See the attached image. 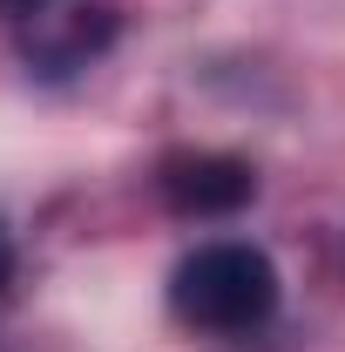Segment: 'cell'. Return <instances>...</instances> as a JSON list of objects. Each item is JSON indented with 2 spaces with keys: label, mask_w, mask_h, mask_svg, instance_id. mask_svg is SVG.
Instances as JSON below:
<instances>
[{
  "label": "cell",
  "mask_w": 345,
  "mask_h": 352,
  "mask_svg": "<svg viewBox=\"0 0 345 352\" xmlns=\"http://www.w3.org/2000/svg\"><path fill=\"white\" fill-rule=\"evenodd\" d=\"M170 311L190 332H216V339L258 332L278 311V271L258 244H237V237L197 244L170 278Z\"/></svg>",
  "instance_id": "obj_1"
},
{
  "label": "cell",
  "mask_w": 345,
  "mask_h": 352,
  "mask_svg": "<svg viewBox=\"0 0 345 352\" xmlns=\"http://www.w3.org/2000/svg\"><path fill=\"white\" fill-rule=\"evenodd\" d=\"M54 7H68V0H0V21L21 34V28H34L41 14H54Z\"/></svg>",
  "instance_id": "obj_3"
},
{
  "label": "cell",
  "mask_w": 345,
  "mask_h": 352,
  "mask_svg": "<svg viewBox=\"0 0 345 352\" xmlns=\"http://www.w3.org/2000/svg\"><path fill=\"white\" fill-rule=\"evenodd\" d=\"M156 190H163V204L176 217H230L258 197V176L237 156H170Z\"/></svg>",
  "instance_id": "obj_2"
},
{
  "label": "cell",
  "mask_w": 345,
  "mask_h": 352,
  "mask_svg": "<svg viewBox=\"0 0 345 352\" xmlns=\"http://www.w3.org/2000/svg\"><path fill=\"white\" fill-rule=\"evenodd\" d=\"M7 271H14V251H7V237H0V285H7Z\"/></svg>",
  "instance_id": "obj_4"
}]
</instances>
